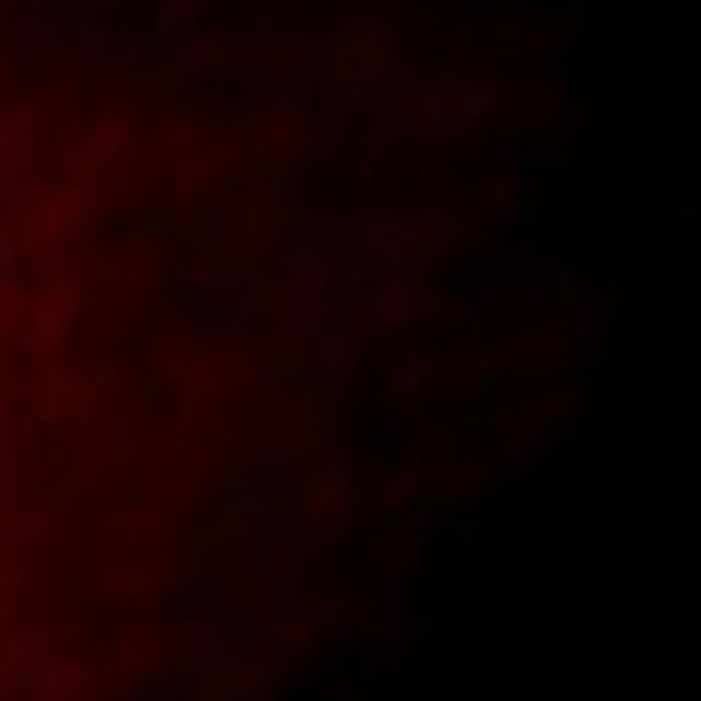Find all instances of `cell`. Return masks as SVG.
<instances>
[{
  "instance_id": "6da1fadb",
  "label": "cell",
  "mask_w": 701,
  "mask_h": 701,
  "mask_svg": "<svg viewBox=\"0 0 701 701\" xmlns=\"http://www.w3.org/2000/svg\"><path fill=\"white\" fill-rule=\"evenodd\" d=\"M361 244L402 275V269H415V262L427 257V220H415V214H366Z\"/></svg>"
},
{
  "instance_id": "7a4b0ae2",
  "label": "cell",
  "mask_w": 701,
  "mask_h": 701,
  "mask_svg": "<svg viewBox=\"0 0 701 701\" xmlns=\"http://www.w3.org/2000/svg\"><path fill=\"white\" fill-rule=\"evenodd\" d=\"M421 305H427V293H421V280H384L379 293H372V300H366V311H379V323H391V330H397V323H409V311H421Z\"/></svg>"
},
{
  "instance_id": "3957f363",
  "label": "cell",
  "mask_w": 701,
  "mask_h": 701,
  "mask_svg": "<svg viewBox=\"0 0 701 701\" xmlns=\"http://www.w3.org/2000/svg\"><path fill=\"white\" fill-rule=\"evenodd\" d=\"M488 110V92H463V80H440V128H476Z\"/></svg>"
},
{
  "instance_id": "277c9868",
  "label": "cell",
  "mask_w": 701,
  "mask_h": 701,
  "mask_svg": "<svg viewBox=\"0 0 701 701\" xmlns=\"http://www.w3.org/2000/svg\"><path fill=\"white\" fill-rule=\"evenodd\" d=\"M683 262H689V239H683L677 226L653 232V269H659V280H665V287H671V280L683 275Z\"/></svg>"
},
{
  "instance_id": "5b68a950",
  "label": "cell",
  "mask_w": 701,
  "mask_h": 701,
  "mask_svg": "<svg viewBox=\"0 0 701 701\" xmlns=\"http://www.w3.org/2000/svg\"><path fill=\"white\" fill-rule=\"evenodd\" d=\"M537 275L549 280V287H561V280H574V275H580V262H574V250H567L561 239H549V244L537 250Z\"/></svg>"
},
{
  "instance_id": "8992f818",
  "label": "cell",
  "mask_w": 701,
  "mask_h": 701,
  "mask_svg": "<svg viewBox=\"0 0 701 701\" xmlns=\"http://www.w3.org/2000/svg\"><path fill=\"white\" fill-rule=\"evenodd\" d=\"M696 226H701V196H696V189H683V196H677V232H696Z\"/></svg>"
}]
</instances>
